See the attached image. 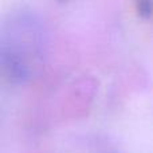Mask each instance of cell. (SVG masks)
Segmentation results:
<instances>
[{
    "label": "cell",
    "mask_w": 153,
    "mask_h": 153,
    "mask_svg": "<svg viewBox=\"0 0 153 153\" xmlns=\"http://www.w3.org/2000/svg\"><path fill=\"white\" fill-rule=\"evenodd\" d=\"M48 38L43 19L31 8L11 10L0 28V67L10 83L24 85L42 73Z\"/></svg>",
    "instance_id": "1"
},
{
    "label": "cell",
    "mask_w": 153,
    "mask_h": 153,
    "mask_svg": "<svg viewBox=\"0 0 153 153\" xmlns=\"http://www.w3.org/2000/svg\"><path fill=\"white\" fill-rule=\"evenodd\" d=\"M137 11L140 16L149 18L153 13V1H141L137 4Z\"/></svg>",
    "instance_id": "2"
}]
</instances>
